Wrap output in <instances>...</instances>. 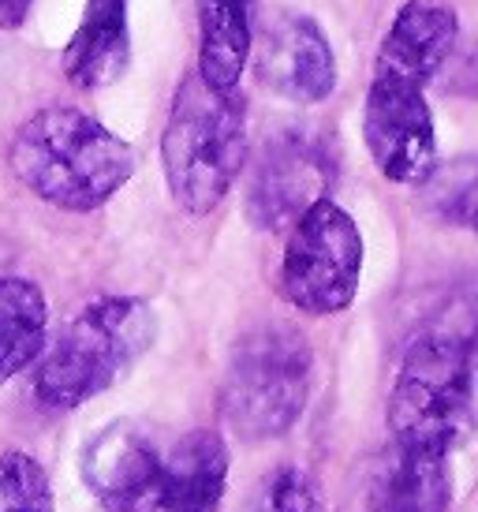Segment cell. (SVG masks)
<instances>
[{
  "label": "cell",
  "instance_id": "6da1fadb",
  "mask_svg": "<svg viewBox=\"0 0 478 512\" xmlns=\"http://www.w3.org/2000/svg\"><path fill=\"white\" fill-rule=\"evenodd\" d=\"M8 165L30 195L64 214H90L135 176L139 157L90 113L49 105L19 124L8 143Z\"/></svg>",
  "mask_w": 478,
  "mask_h": 512
},
{
  "label": "cell",
  "instance_id": "7a4b0ae2",
  "mask_svg": "<svg viewBox=\"0 0 478 512\" xmlns=\"http://www.w3.org/2000/svg\"><path fill=\"white\" fill-rule=\"evenodd\" d=\"M247 98L187 72L161 131V169L183 214H213L247 169Z\"/></svg>",
  "mask_w": 478,
  "mask_h": 512
},
{
  "label": "cell",
  "instance_id": "3957f363",
  "mask_svg": "<svg viewBox=\"0 0 478 512\" xmlns=\"http://www.w3.org/2000/svg\"><path fill=\"white\" fill-rule=\"evenodd\" d=\"M154 341L157 314L146 299H90L34 363V400L49 412H75L113 389Z\"/></svg>",
  "mask_w": 478,
  "mask_h": 512
},
{
  "label": "cell",
  "instance_id": "277c9868",
  "mask_svg": "<svg viewBox=\"0 0 478 512\" xmlns=\"http://www.w3.org/2000/svg\"><path fill=\"white\" fill-rule=\"evenodd\" d=\"M478 419V344L411 333L385 423L393 445L452 456Z\"/></svg>",
  "mask_w": 478,
  "mask_h": 512
},
{
  "label": "cell",
  "instance_id": "5b68a950",
  "mask_svg": "<svg viewBox=\"0 0 478 512\" xmlns=\"http://www.w3.org/2000/svg\"><path fill=\"white\" fill-rule=\"evenodd\" d=\"M314 382L307 333L288 322H266L243 333L221 382V415L239 441L284 438L299 423Z\"/></svg>",
  "mask_w": 478,
  "mask_h": 512
},
{
  "label": "cell",
  "instance_id": "8992f818",
  "mask_svg": "<svg viewBox=\"0 0 478 512\" xmlns=\"http://www.w3.org/2000/svg\"><path fill=\"white\" fill-rule=\"evenodd\" d=\"M366 243L355 217L333 195L318 199L288 228L277 292L288 307L310 318L348 311L363 281Z\"/></svg>",
  "mask_w": 478,
  "mask_h": 512
},
{
  "label": "cell",
  "instance_id": "52a82bcc",
  "mask_svg": "<svg viewBox=\"0 0 478 512\" xmlns=\"http://www.w3.org/2000/svg\"><path fill=\"white\" fill-rule=\"evenodd\" d=\"M340 154L314 124H284L262 139L247 172V221L258 232H288L318 199L333 195Z\"/></svg>",
  "mask_w": 478,
  "mask_h": 512
},
{
  "label": "cell",
  "instance_id": "ba28073f",
  "mask_svg": "<svg viewBox=\"0 0 478 512\" xmlns=\"http://www.w3.org/2000/svg\"><path fill=\"white\" fill-rule=\"evenodd\" d=\"M363 143L389 184L419 187L437 161V128L419 83L374 72L363 101Z\"/></svg>",
  "mask_w": 478,
  "mask_h": 512
},
{
  "label": "cell",
  "instance_id": "9c48e42d",
  "mask_svg": "<svg viewBox=\"0 0 478 512\" xmlns=\"http://www.w3.org/2000/svg\"><path fill=\"white\" fill-rule=\"evenodd\" d=\"M254 79L292 105H322L337 90V53L322 23L307 12L273 8L254 15Z\"/></svg>",
  "mask_w": 478,
  "mask_h": 512
},
{
  "label": "cell",
  "instance_id": "30bf717a",
  "mask_svg": "<svg viewBox=\"0 0 478 512\" xmlns=\"http://www.w3.org/2000/svg\"><path fill=\"white\" fill-rule=\"evenodd\" d=\"M79 471L105 512H172L165 453L131 419H116L86 441Z\"/></svg>",
  "mask_w": 478,
  "mask_h": 512
},
{
  "label": "cell",
  "instance_id": "8fae6325",
  "mask_svg": "<svg viewBox=\"0 0 478 512\" xmlns=\"http://www.w3.org/2000/svg\"><path fill=\"white\" fill-rule=\"evenodd\" d=\"M460 42V15L445 0H404L378 45L374 72L426 86Z\"/></svg>",
  "mask_w": 478,
  "mask_h": 512
},
{
  "label": "cell",
  "instance_id": "7c38bea8",
  "mask_svg": "<svg viewBox=\"0 0 478 512\" xmlns=\"http://www.w3.org/2000/svg\"><path fill=\"white\" fill-rule=\"evenodd\" d=\"M452 471L449 456L430 449L393 445L370 468L352 512H449Z\"/></svg>",
  "mask_w": 478,
  "mask_h": 512
},
{
  "label": "cell",
  "instance_id": "4fadbf2b",
  "mask_svg": "<svg viewBox=\"0 0 478 512\" xmlns=\"http://www.w3.org/2000/svg\"><path fill=\"white\" fill-rule=\"evenodd\" d=\"M131 60L127 0H86L83 19L64 49V75L79 90H101L124 75Z\"/></svg>",
  "mask_w": 478,
  "mask_h": 512
},
{
  "label": "cell",
  "instance_id": "5bb4252c",
  "mask_svg": "<svg viewBox=\"0 0 478 512\" xmlns=\"http://www.w3.org/2000/svg\"><path fill=\"white\" fill-rule=\"evenodd\" d=\"M198 68L217 90H239L254 42V0H195Z\"/></svg>",
  "mask_w": 478,
  "mask_h": 512
},
{
  "label": "cell",
  "instance_id": "9a60e30c",
  "mask_svg": "<svg viewBox=\"0 0 478 512\" xmlns=\"http://www.w3.org/2000/svg\"><path fill=\"white\" fill-rule=\"evenodd\" d=\"M172 512H221L228 486V445L217 430H191L169 453Z\"/></svg>",
  "mask_w": 478,
  "mask_h": 512
},
{
  "label": "cell",
  "instance_id": "2e32d148",
  "mask_svg": "<svg viewBox=\"0 0 478 512\" xmlns=\"http://www.w3.org/2000/svg\"><path fill=\"white\" fill-rule=\"evenodd\" d=\"M49 333L45 292L27 277H0V385L38 363Z\"/></svg>",
  "mask_w": 478,
  "mask_h": 512
},
{
  "label": "cell",
  "instance_id": "e0dca14e",
  "mask_svg": "<svg viewBox=\"0 0 478 512\" xmlns=\"http://www.w3.org/2000/svg\"><path fill=\"white\" fill-rule=\"evenodd\" d=\"M419 195L437 221L478 236V154L434 161V169L419 184Z\"/></svg>",
  "mask_w": 478,
  "mask_h": 512
},
{
  "label": "cell",
  "instance_id": "ac0fdd59",
  "mask_svg": "<svg viewBox=\"0 0 478 512\" xmlns=\"http://www.w3.org/2000/svg\"><path fill=\"white\" fill-rule=\"evenodd\" d=\"M411 333L478 344V273L452 277L449 285L430 299V307L419 314Z\"/></svg>",
  "mask_w": 478,
  "mask_h": 512
},
{
  "label": "cell",
  "instance_id": "d6986e66",
  "mask_svg": "<svg viewBox=\"0 0 478 512\" xmlns=\"http://www.w3.org/2000/svg\"><path fill=\"white\" fill-rule=\"evenodd\" d=\"M0 512H53V486L30 453L0 456Z\"/></svg>",
  "mask_w": 478,
  "mask_h": 512
},
{
  "label": "cell",
  "instance_id": "ffe728a7",
  "mask_svg": "<svg viewBox=\"0 0 478 512\" xmlns=\"http://www.w3.org/2000/svg\"><path fill=\"white\" fill-rule=\"evenodd\" d=\"M243 512H325L322 490L303 468H284L269 471L262 483L254 486Z\"/></svg>",
  "mask_w": 478,
  "mask_h": 512
},
{
  "label": "cell",
  "instance_id": "44dd1931",
  "mask_svg": "<svg viewBox=\"0 0 478 512\" xmlns=\"http://www.w3.org/2000/svg\"><path fill=\"white\" fill-rule=\"evenodd\" d=\"M34 0H0V30H15L27 23Z\"/></svg>",
  "mask_w": 478,
  "mask_h": 512
}]
</instances>
